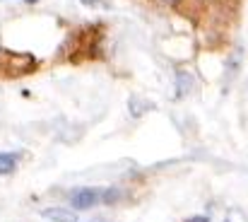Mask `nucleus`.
<instances>
[{
	"instance_id": "obj_6",
	"label": "nucleus",
	"mask_w": 248,
	"mask_h": 222,
	"mask_svg": "<svg viewBox=\"0 0 248 222\" xmlns=\"http://www.w3.org/2000/svg\"><path fill=\"white\" fill-rule=\"evenodd\" d=\"M84 5H89V7H96V5H104L106 0H82Z\"/></svg>"
},
{
	"instance_id": "obj_7",
	"label": "nucleus",
	"mask_w": 248,
	"mask_h": 222,
	"mask_svg": "<svg viewBox=\"0 0 248 222\" xmlns=\"http://www.w3.org/2000/svg\"><path fill=\"white\" fill-rule=\"evenodd\" d=\"M188 222H210V218L207 215H200V218H190Z\"/></svg>"
},
{
	"instance_id": "obj_8",
	"label": "nucleus",
	"mask_w": 248,
	"mask_h": 222,
	"mask_svg": "<svg viewBox=\"0 0 248 222\" xmlns=\"http://www.w3.org/2000/svg\"><path fill=\"white\" fill-rule=\"evenodd\" d=\"M24 2H39V0H24Z\"/></svg>"
},
{
	"instance_id": "obj_5",
	"label": "nucleus",
	"mask_w": 248,
	"mask_h": 222,
	"mask_svg": "<svg viewBox=\"0 0 248 222\" xmlns=\"http://www.w3.org/2000/svg\"><path fill=\"white\" fill-rule=\"evenodd\" d=\"M224 222H248V218L241 208H229L224 215Z\"/></svg>"
},
{
	"instance_id": "obj_4",
	"label": "nucleus",
	"mask_w": 248,
	"mask_h": 222,
	"mask_svg": "<svg viewBox=\"0 0 248 222\" xmlns=\"http://www.w3.org/2000/svg\"><path fill=\"white\" fill-rule=\"evenodd\" d=\"M19 154L17 152H0V174H12L17 169Z\"/></svg>"
},
{
	"instance_id": "obj_1",
	"label": "nucleus",
	"mask_w": 248,
	"mask_h": 222,
	"mask_svg": "<svg viewBox=\"0 0 248 222\" xmlns=\"http://www.w3.org/2000/svg\"><path fill=\"white\" fill-rule=\"evenodd\" d=\"M99 203H106V188H78L70 193V205L75 210H89Z\"/></svg>"
},
{
	"instance_id": "obj_3",
	"label": "nucleus",
	"mask_w": 248,
	"mask_h": 222,
	"mask_svg": "<svg viewBox=\"0 0 248 222\" xmlns=\"http://www.w3.org/2000/svg\"><path fill=\"white\" fill-rule=\"evenodd\" d=\"M41 215L51 222H75V215L70 210H65V208H46Z\"/></svg>"
},
{
	"instance_id": "obj_2",
	"label": "nucleus",
	"mask_w": 248,
	"mask_h": 222,
	"mask_svg": "<svg viewBox=\"0 0 248 222\" xmlns=\"http://www.w3.org/2000/svg\"><path fill=\"white\" fill-rule=\"evenodd\" d=\"M176 89H178V97L190 94V92L195 89V80H193V75L186 73V70H178V73H176Z\"/></svg>"
}]
</instances>
